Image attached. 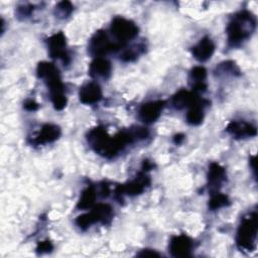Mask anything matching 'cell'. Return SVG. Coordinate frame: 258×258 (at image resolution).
I'll return each mask as SVG.
<instances>
[{
    "label": "cell",
    "mask_w": 258,
    "mask_h": 258,
    "mask_svg": "<svg viewBox=\"0 0 258 258\" xmlns=\"http://www.w3.org/2000/svg\"><path fill=\"white\" fill-rule=\"evenodd\" d=\"M79 99L83 104L92 105L102 99V90L98 83L90 82L85 84L79 91Z\"/></svg>",
    "instance_id": "obj_14"
},
{
    "label": "cell",
    "mask_w": 258,
    "mask_h": 258,
    "mask_svg": "<svg viewBox=\"0 0 258 258\" xmlns=\"http://www.w3.org/2000/svg\"><path fill=\"white\" fill-rule=\"evenodd\" d=\"M53 249V245L49 240H44L41 242H38L37 246H36V252L43 254V253H48Z\"/></svg>",
    "instance_id": "obj_26"
},
{
    "label": "cell",
    "mask_w": 258,
    "mask_h": 258,
    "mask_svg": "<svg viewBox=\"0 0 258 258\" xmlns=\"http://www.w3.org/2000/svg\"><path fill=\"white\" fill-rule=\"evenodd\" d=\"M48 52L51 57L59 58L63 63L68 64L71 60L67 50L66 36L62 32H56L46 39Z\"/></svg>",
    "instance_id": "obj_9"
},
{
    "label": "cell",
    "mask_w": 258,
    "mask_h": 258,
    "mask_svg": "<svg viewBox=\"0 0 258 258\" xmlns=\"http://www.w3.org/2000/svg\"><path fill=\"white\" fill-rule=\"evenodd\" d=\"M137 256H139V257H159L160 254L152 249H143L137 254Z\"/></svg>",
    "instance_id": "obj_27"
},
{
    "label": "cell",
    "mask_w": 258,
    "mask_h": 258,
    "mask_svg": "<svg viewBox=\"0 0 258 258\" xmlns=\"http://www.w3.org/2000/svg\"><path fill=\"white\" fill-rule=\"evenodd\" d=\"M121 47L117 42H113L104 30L96 31L89 43L90 53L97 57H101L110 51H116Z\"/></svg>",
    "instance_id": "obj_7"
},
{
    "label": "cell",
    "mask_w": 258,
    "mask_h": 258,
    "mask_svg": "<svg viewBox=\"0 0 258 258\" xmlns=\"http://www.w3.org/2000/svg\"><path fill=\"white\" fill-rule=\"evenodd\" d=\"M226 131L230 133L235 138H247V137H253L257 135V128L253 124L240 120V121H231Z\"/></svg>",
    "instance_id": "obj_12"
},
{
    "label": "cell",
    "mask_w": 258,
    "mask_h": 258,
    "mask_svg": "<svg viewBox=\"0 0 258 258\" xmlns=\"http://www.w3.org/2000/svg\"><path fill=\"white\" fill-rule=\"evenodd\" d=\"M148 134V130L144 127H132L110 136L104 127L97 126L88 132L87 140L95 152L103 157L113 158L128 143L145 139Z\"/></svg>",
    "instance_id": "obj_1"
},
{
    "label": "cell",
    "mask_w": 258,
    "mask_h": 258,
    "mask_svg": "<svg viewBox=\"0 0 258 258\" xmlns=\"http://www.w3.org/2000/svg\"><path fill=\"white\" fill-rule=\"evenodd\" d=\"M215 51V44L209 36L203 37L192 48L191 53L199 61H206Z\"/></svg>",
    "instance_id": "obj_16"
},
{
    "label": "cell",
    "mask_w": 258,
    "mask_h": 258,
    "mask_svg": "<svg viewBox=\"0 0 258 258\" xmlns=\"http://www.w3.org/2000/svg\"><path fill=\"white\" fill-rule=\"evenodd\" d=\"M97 199V194H96V189L94 186L90 185L88 187H86L80 199H79V202L77 204V208L78 209H82V210H87V209H91L94 207V204H95V201Z\"/></svg>",
    "instance_id": "obj_20"
},
{
    "label": "cell",
    "mask_w": 258,
    "mask_h": 258,
    "mask_svg": "<svg viewBox=\"0 0 258 258\" xmlns=\"http://www.w3.org/2000/svg\"><path fill=\"white\" fill-rule=\"evenodd\" d=\"M36 75L47 87L54 109L62 110L67 105V97L58 69L51 62L40 61L36 68Z\"/></svg>",
    "instance_id": "obj_2"
},
{
    "label": "cell",
    "mask_w": 258,
    "mask_h": 258,
    "mask_svg": "<svg viewBox=\"0 0 258 258\" xmlns=\"http://www.w3.org/2000/svg\"><path fill=\"white\" fill-rule=\"evenodd\" d=\"M225 180H226L225 168L217 162H212L209 166V171H208V187L211 194L217 192Z\"/></svg>",
    "instance_id": "obj_13"
},
{
    "label": "cell",
    "mask_w": 258,
    "mask_h": 258,
    "mask_svg": "<svg viewBox=\"0 0 258 258\" xmlns=\"http://www.w3.org/2000/svg\"><path fill=\"white\" fill-rule=\"evenodd\" d=\"M164 106L165 102L162 100L151 101L143 104L139 110L140 120L146 124L155 122L159 118Z\"/></svg>",
    "instance_id": "obj_11"
},
{
    "label": "cell",
    "mask_w": 258,
    "mask_h": 258,
    "mask_svg": "<svg viewBox=\"0 0 258 258\" xmlns=\"http://www.w3.org/2000/svg\"><path fill=\"white\" fill-rule=\"evenodd\" d=\"M201 99L199 98L198 94L194 91H187V90H179L176 92L171 100V103L173 107L177 110H181L185 107H190L197 102H199Z\"/></svg>",
    "instance_id": "obj_17"
},
{
    "label": "cell",
    "mask_w": 258,
    "mask_h": 258,
    "mask_svg": "<svg viewBox=\"0 0 258 258\" xmlns=\"http://www.w3.org/2000/svg\"><path fill=\"white\" fill-rule=\"evenodd\" d=\"M208 102L205 100H200L196 104L189 107L186 113V121L190 125H200L204 120V104Z\"/></svg>",
    "instance_id": "obj_19"
},
{
    "label": "cell",
    "mask_w": 258,
    "mask_h": 258,
    "mask_svg": "<svg viewBox=\"0 0 258 258\" xmlns=\"http://www.w3.org/2000/svg\"><path fill=\"white\" fill-rule=\"evenodd\" d=\"M145 46L144 45H137V46H134V47H130V48H127L125 49L120 58L123 60V61H132V60H135L138 55L140 53L143 52Z\"/></svg>",
    "instance_id": "obj_24"
},
{
    "label": "cell",
    "mask_w": 258,
    "mask_h": 258,
    "mask_svg": "<svg viewBox=\"0 0 258 258\" xmlns=\"http://www.w3.org/2000/svg\"><path fill=\"white\" fill-rule=\"evenodd\" d=\"M256 28V17L247 10L236 13L227 26L228 44L238 46L247 40Z\"/></svg>",
    "instance_id": "obj_3"
},
{
    "label": "cell",
    "mask_w": 258,
    "mask_h": 258,
    "mask_svg": "<svg viewBox=\"0 0 258 258\" xmlns=\"http://www.w3.org/2000/svg\"><path fill=\"white\" fill-rule=\"evenodd\" d=\"M207 78V71L204 67L198 66L191 69L189 73V80L191 82V87L199 85V84H205Z\"/></svg>",
    "instance_id": "obj_23"
},
{
    "label": "cell",
    "mask_w": 258,
    "mask_h": 258,
    "mask_svg": "<svg viewBox=\"0 0 258 258\" xmlns=\"http://www.w3.org/2000/svg\"><path fill=\"white\" fill-rule=\"evenodd\" d=\"M194 247L192 240L185 234H179L171 237L168 248L173 257H189Z\"/></svg>",
    "instance_id": "obj_10"
},
{
    "label": "cell",
    "mask_w": 258,
    "mask_h": 258,
    "mask_svg": "<svg viewBox=\"0 0 258 258\" xmlns=\"http://www.w3.org/2000/svg\"><path fill=\"white\" fill-rule=\"evenodd\" d=\"M258 233L257 213L253 212L243 217L237 230L236 244L241 251L252 252L256 249Z\"/></svg>",
    "instance_id": "obj_4"
},
{
    "label": "cell",
    "mask_w": 258,
    "mask_h": 258,
    "mask_svg": "<svg viewBox=\"0 0 258 258\" xmlns=\"http://www.w3.org/2000/svg\"><path fill=\"white\" fill-rule=\"evenodd\" d=\"M230 205V201L228 196L222 194V192H214L212 194V197L209 201V208L211 210H217L226 206Z\"/></svg>",
    "instance_id": "obj_21"
},
{
    "label": "cell",
    "mask_w": 258,
    "mask_h": 258,
    "mask_svg": "<svg viewBox=\"0 0 258 258\" xmlns=\"http://www.w3.org/2000/svg\"><path fill=\"white\" fill-rule=\"evenodd\" d=\"M146 172L147 171L142 169L134 179L128 181L127 183L117 185L115 188L116 197H122L124 195L136 196L143 192L150 184V177Z\"/></svg>",
    "instance_id": "obj_8"
},
{
    "label": "cell",
    "mask_w": 258,
    "mask_h": 258,
    "mask_svg": "<svg viewBox=\"0 0 258 258\" xmlns=\"http://www.w3.org/2000/svg\"><path fill=\"white\" fill-rule=\"evenodd\" d=\"M183 139H184V135L182 133H177L173 137V142L175 144H180L183 141Z\"/></svg>",
    "instance_id": "obj_29"
},
{
    "label": "cell",
    "mask_w": 258,
    "mask_h": 258,
    "mask_svg": "<svg viewBox=\"0 0 258 258\" xmlns=\"http://www.w3.org/2000/svg\"><path fill=\"white\" fill-rule=\"evenodd\" d=\"M113 216V210L108 204H98L94 206L91 212L79 216L76 219V225L81 230H86L96 223H108Z\"/></svg>",
    "instance_id": "obj_5"
},
{
    "label": "cell",
    "mask_w": 258,
    "mask_h": 258,
    "mask_svg": "<svg viewBox=\"0 0 258 258\" xmlns=\"http://www.w3.org/2000/svg\"><path fill=\"white\" fill-rule=\"evenodd\" d=\"M112 67L108 59L96 57L89 67V74L95 79H107L111 75Z\"/></svg>",
    "instance_id": "obj_18"
},
{
    "label": "cell",
    "mask_w": 258,
    "mask_h": 258,
    "mask_svg": "<svg viewBox=\"0 0 258 258\" xmlns=\"http://www.w3.org/2000/svg\"><path fill=\"white\" fill-rule=\"evenodd\" d=\"M60 133H61L60 128L57 125L44 124L39 130V132L36 134L34 139L32 140V143L36 145L51 143L59 138Z\"/></svg>",
    "instance_id": "obj_15"
},
{
    "label": "cell",
    "mask_w": 258,
    "mask_h": 258,
    "mask_svg": "<svg viewBox=\"0 0 258 258\" xmlns=\"http://www.w3.org/2000/svg\"><path fill=\"white\" fill-rule=\"evenodd\" d=\"M73 10H74V7L71 2L61 1L56 4L55 9H54V14L58 18H67L68 16L71 15Z\"/></svg>",
    "instance_id": "obj_25"
},
{
    "label": "cell",
    "mask_w": 258,
    "mask_h": 258,
    "mask_svg": "<svg viewBox=\"0 0 258 258\" xmlns=\"http://www.w3.org/2000/svg\"><path fill=\"white\" fill-rule=\"evenodd\" d=\"M38 107H39V105L34 100H27L24 103V108L27 111H36L38 109Z\"/></svg>",
    "instance_id": "obj_28"
},
{
    "label": "cell",
    "mask_w": 258,
    "mask_h": 258,
    "mask_svg": "<svg viewBox=\"0 0 258 258\" xmlns=\"http://www.w3.org/2000/svg\"><path fill=\"white\" fill-rule=\"evenodd\" d=\"M111 33L121 46H124L129 40L135 38L138 34V26L131 20L117 16L112 20Z\"/></svg>",
    "instance_id": "obj_6"
},
{
    "label": "cell",
    "mask_w": 258,
    "mask_h": 258,
    "mask_svg": "<svg viewBox=\"0 0 258 258\" xmlns=\"http://www.w3.org/2000/svg\"><path fill=\"white\" fill-rule=\"evenodd\" d=\"M215 73L218 75V76H221V75H239L240 73V70L239 68L237 67V64L234 62V61H224L222 63H220Z\"/></svg>",
    "instance_id": "obj_22"
}]
</instances>
